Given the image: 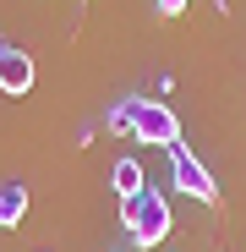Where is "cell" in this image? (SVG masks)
Returning <instances> with one entry per match:
<instances>
[{"label": "cell", "instance_id": "obj_1", "mask_svg": "<svg viewBox=\"0 0 246 252\" xmlns=\"http://www.w3.org/2000/svg\"><path fill=\"white\" fill-rule=\"evenodd\" d=\"M120 225H126L132 247L153 252V247H159L164 236L175 230V214H170V197H164V192H153V187H142L137 197H126V203H120Z\"/></svg>", "mask_w": 246, "mask_h": 252}, {"label": "cell", "instance_id": "obj_2", "mask_svg": "<svg viewBox=\"0 0 246 252\" xmlns=\"http://www.w3.org/2000/svg\"><path fill=\"white\" fill-rule=\"evenodd\" d=\"M132 137H137V143H153V148H175V143H181V121H175L170 104L137 99V104H132Z\"/></svg>", "mask_w": 246, "mask_h": 252}, {"label": "cell", "instance_id": "obj_3", "mask_svg": "<svg viewBox=\"0 0 246 252\" xmlns=\"http://www.w3.org/2000/svg\"><path fill=\"white\" fill-rule=\"evenodd\" d=\"M170 181H175V192H186V197H197V203H219V187H214V176H208V164H202L186 143L170 148Z\"/></svg>", "mask_w": 246, "mask_h": 252}, {"label": "cell", "instance_id": "obj_4", "mask_svg": "<svg viewBox=\"0 0 246 252\" xmlns=\"http://www.w3.org/2000/svg\"><path fill=\"white\" fill-rule=\"evenodd\" d=\"M33 55L22 50V44H11V38H0V94L6 99H22L27 88H33Z\"/></svg>", "mask_w": 246, "mask_h": 252}, {"label": "cell", "instance_id": "obj_5", "mask_svg": "<svg viewBox=\"0 0 246 252\" xmlns=\"http://www.w3.org/2000/svg\"><path fill=\"white\" fill-rule=\"evenodd\" d=\"M109 187H115L120 203H126V197H137V192L148 187V176H142V164H137V159H115V164H109Z\"/></svg>", "mask_w": 246, "mask_h": 252}, {"label": "cell", "instance_id": "obj_6", "mask_svg": "<svg viewBox=\"0 0 246 252\" xmlns=\"http://www.w3.org/2000/svg\"><path fill=\"white\" fill-rule=\"evenodd\" d=\"M27 214V187L22 181H0V230H17Z\"/></svg>", "mask_w": 246, "mask_h": 252}, {"label": "cell", "instance_id": "obj_7", "mask_svg": "<svg viewBox=\"0 0 246 252\" xmlns=\"http://www.w3.org/2000/svg\"><path fill=\"white\" fill-rule=\"evenodd\" d=\"M132 104H137V99H120V104H109V115H104V126H109V137H120V132H132Z\"/></svg>", "mask_w": 246, "mask_h": 252}, {"label": "cell", "instance_id": "obj_8", "mask_svg": "<svg viewBox=\"0 0 246 252\" xmlns=\"http://www.w3.org/2000/svg\"><path fill=\"white\" fill-rule=\"evenodd\" d=\"M186 6H191V0H153V11H159V17H181Z\"/></svg>", "mask_w": 246, "mask_h": 252}]
</instances>
